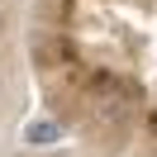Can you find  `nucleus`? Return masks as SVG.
Returning a JSON list of instances; mask_svg holds the SVG:
<instances>
[{
  "mask_svg": "<svg viewBox=\"0 0 157 157\" xmlns=\"http://www.w3.org/2000/svg\"><path fill=\"white\" fill-rule=\"evenodd\" d=\"M62 138V128L52 124V119H33L29 128H24V143H33V147H48V143H57Z\"/></svg>",
  "mask_w": 157,
  "mask_h": 157,
  "instance_id": "f257e3e1",
  "label": "nucleus"
}]
</instances>
